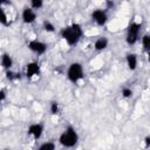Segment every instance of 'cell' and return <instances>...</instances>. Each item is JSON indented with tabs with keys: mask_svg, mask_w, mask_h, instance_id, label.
<instances>
[{
	"mask_svg": "<svg viewBox=\"0 0 150 150\" xmlns=\"http://www.w3.org/2000/svg\"><path fill=\"white\" fill-rule=\"evenodd\" d=\"M146 52H148V61L150 62V49H148Z\"/></svg>",
	"mask_w": 150,
	"mask_h": 150,
	"instance_id": "cell-24",
	"label": "cell"
},
{
	"mask_svg": "<svg viewBox=\"0 0 150 150\" xmlns=\"http://www.w3.org/2000/svg\"><path fill=\"white\" fill-rule=\"evenodd\" d=\"M122 96L124 97V98H129V97H131L132 96V90L130 89V88H123L122 89Z\"/></svg>",
	"mask_w": 150,
	"mask_h": 150,
	"instance_id": "cell-20",
	"label": "cell"
},
{
	"mask_svg": "<svg viewBox=\"0 0 150 150\" xmlns=\"http://www.w3.org/2000/svg\"><path fill=\"white\" fill-rule=\"evenodd\" d=\"M38 150H55V144L53 142H45L39 146Z\"/></svg>",
	"mask_w": 150,
	"mask_h": 150,
	"instance_id": "cell-13",
	"label": "cell"
},
{
	"mask_svg": "<svg viewBox=\"0 0 150 150\" xmlns=\"http://www.w3.org/2000/svg\"><path fill=\"white\" fill-rule=\"evenodd\" d=\"M142 45H143V47H144L145 50L150 49V34L143 35V38H142Z\"/></svg>",
	"mask_w": 150,
	"mask_h": 150,
	"instance_id": "cell-14",
	"label": "cell"
},
{
	"mask_svg": "<svg viewBox=\"0 0 150 150\" xmlns=\"http://www.w3.org/2000/svg\"><path fill=\"white\" fill-rule=\"evenodd\" d=\"M139 30H141V23L138 22H131L128 27L127 30V36H125V41L129 46L135 45L138 41L139 38Z\"/></svg>",
	"mask_w": 150,
	"mask_h": 150,
	"instance_id": "cell-4",
	"label": "cell"
},
{
	"mask_svg": "<svg viewBox=\"0 0 150 150\" xmlns=\"http://www.w3.org/2000/svg\"><path fill=\"white\" fill-rule=\"evenodd\" d=\"M125 61H127V66L130 70H135L137 68V55L134 53H129L125 56Z\"/></svg>",
	"mask_w": 150,
	"mask_h": 150,
	"instance_id": "cell-10",
	"label": "cell"
},
{
	"mask_svg": "<svg viewBox=\"0 0 150 150\" xmlns=\"http://www.w3.org/2000/svg\"><path fill=\"white\" fill-rule=\"evenodd\" d=\"M144 148L145 149L150 148V136H145V138H144Z\"/></svg>",
	"mask_w": 150,
	"mask_h": 150,
	"instance_id": "cell-21",
	"label": "cell"
},
{
	"mask_svg": "<svg viewBox=\"0 0 150 150\" xmlns=\"http://www.w3.org/2000/svg\"><path fill=\"white\" fill-rule=\"evenodd\" d=\"M4 150H9V149H4Z\"/></svg>",
	"mask_w": 150,
	"mask_h": 150,
	"instance_id": "cell-25",
	"label": "cell"
},
{
	"mask_svg": "<svg viewBox=\"0 0 150 150\" xmlns=\"http://www.w3.org/2000/svg\"><path fill=\"white\" fill-rule=\"evenodd\" d=\"M105 5H107L108 8H112V7H114V2H112V1H107Z\"/></svg>",
	"mask_w": 150,
	"mask_h": 150,
	"instance_id": "cell-23",
	"label": "cell"
},
{
	"mask_svg": "<svg viewBox=\"0 0 150 150\" xmlns=\"http://www.w3.org/2000/svg\"><path fill=\"white\" fill-rule=\"evenodd\" d=\"M84 76L83 67L80 62H73L69 64L67 69V77L71 83H77Z\"/></svg>",
	"mask_w": 150,
	"mask_h": 150,
	"instance_id": "cell-3",
	"label": "cell"
},
{
	"mask_svg": "<svg viewBox=\"0 0 150 150\" xmlns=\"http://www.w3.org/2000/svg\"><path fill=\"white\" fill-rule=\"evenodd\" d=\"M1 66L6 71L11 70V68L13 66V59L9 56V54H7V53L2 54V56H1Z\"/></svg>",
	"mask_w": 150,
	"mask_h": 150,
	"instance_id": "cell-11",
	"label": "cell"
},
{
	"mask_svg": "<svg viewBox=\"0 0 150 150\" xmlns=\"http://www.w3.org/2000/svg\"><path fill=\"white\" fill-rule=\"evenodd\" d=\"M0 22L4 25V26H7L8 25V20H7V15L4 11V8H0Z\"/></svg>",
	"mask_w": 150,
	"mask_h": 150,
	"instance_id": "cell-19",
	"label": "cell"
},
{
	"mask_svg": "<svg viewBox=\"0 0 150 150\" xmlns=\"http://www.w3.org/2000/svg\"><path fill=\"white\" fill-rule=\"evenodd\" d=\"M5 98H6V93H5V90L2 89V90L0 91V100L4 102V101H5Z\"/></svg>",
	"mask_w": 150,
	"mask_h": 150,
	"instance_id": "cell-22",
	"label": "cell"
},
{
	"mask_svg": "<svg viewBox=\"0 0 150 150\" xmlns=\"http://www.w3.org/2000/svg\"><path fill=\"white\" fill-rule=\"evenodd\" d=\"M6 77H7L8 80L13 81V80H19V79L21 77V75L18 74V73H14V71H12V70H7V71H6Z\"/></svg>",
	"mask_w": 150,
	"mask_h": 150,
	"instance_id": "cell-15",
	"label": "cell"
},
{
	"mask_svg": "<svg viewBox=\"0 0 150 150\" xmlns=\"http://www.w3.org/2000/svg\"><path fill=\"white\" fill-rule=\"evenodd\" d=\"M43 29H45L46 32H54V30H55V27H54V25H53L50 21L45 20V21H43Z\"/></svg>",
	"mask_w": 150,
	"mask_h": 150,
	"instance_id": "cell-18",
	"label": "cell"
},
{
	"mask_svg": "<svg viewBox=\"0 0 150 150\" xmlns=\"http://www.w3.org/2000/svg\"><path fill=\"white\" fill-rule=\"evenodd\" d=\"M21 18H22V21H23L25 23H33V22L36 20V14H35V12H34L33 8L26 7V8H23V11H22Z\"/></svg>",
	"mask_w": 150,
	"mask_h": 150,
	"instance_id": "cell-8",
	"label": "cell"
},
{
	"mask_svg": "<svg viewBox=\"0 0 150 150\" xmlns=\"http://www.w3.org/2000/svg\"><path fill=\"white\" fill-rule=\"evenodd\" d=\"M108 43H109V41H108V39L107 38H104V36H102V38H98V39H96V41L94 42V48L96 49V50H103V49H105L107 47H108Z\"/></svg>",
	"mask_w": 150,
	"mask_h": 150,
	"instance_id": "cell-12",
	"label": "cell"
},
{
	"mask_svg": "<svg viewBox=\"0 0 150 150\" xmlns=\"http://www.w3.org/2000/svg\"><path fill=\"white\" fill-rule=\"evenodd\" d=\"M60 35L69 46H75L79 42V40L82 38L83 30H82L81 25L74 22L70 26H67V27L62 28L60 30Z\"/></svg>",
	"mask_w": 150,
	"mask_h": 150,
	"instance_id": "cell-1",
	"label": "cell"
},
{
	"mask_svg": "<svg viewBox=\"0 0 150 150\" xmlns=\"http://www.w3.org/2000/svg\"><path fill=\"white\" fill-rule=\"evenodd\" d=\"M77 142H79V135L71 125L67 127L59 137V143L64 148H73L76 145Z\"/></svg>",
	"mask_w": 150,
	"mask_h": 150,
	"instance_id": "cell-2",
	"label": "cell"
},
{
	"mask_svg": "<svg viewBox=\"0 0 150 150\" xmlns=\"http://www.w3.org/2000/svg\"><path fill=\"white\" fill-rule=\"evenodd\" d=\"M27 46L33 53H35L38 55H42L47 50V45L42 41H39V40H32V41L28 42Z\"/></svg>",
	"mask_w": 150,
	"mask_h": 150,
	"instance_id": "cell-5",
	"label": "cell"
},
{
	"mask_svg": "<svg viewBox=\"0 0 150 150\" xmlns=\"http://www.w3.org/2000/svg\"><path fill=\"white\" fill-rule=\"evenodd\" d=\"M40 74V66L38 62H29L26 66V76L28 79H32L35 75Z\"/></svg>",
	"mask_w": 150,
	"mask_h": 150,
	"instance_id": "cell-9",
	"label": "cell"
},
{
	"mask_svg": "<svg viewBox=\"0 0 150 150\" xmlns=\"http://www.w3.org/2000/svg\"><path fill=\"white\" fill-rule=\"evenodd\" d=\"M43 6L42 0H32L30 1V8L33 9H40Z\"/></svg>",
	"mask_w": 150,
	"mask_h": 150,
	"instance_id": "cell-17",
	"label": "cell"
},
{
	"mask_svg": "<svg viewBox=\"0 0 150 150\" xmlns=\"http://www.w3.org/2000/svg\"><path fill=\"white\" fill-rule=\"evenodd\" d=\"M49 110H50V114H52V115H56V114H59V111H60L59 103H57L56 101H53V102L50 103V108H49Z\"/></svg>",
	"mask_w": 150,
	"mask_h": 150,
	"instance_id": "cell-16",
	"label": "cell"
},
{
	"mask_svg": "<svg viewBox=\"0 0 150 150\" xmlns=\"http://www.w3.org/2000/svg\"><path fill=\"white\" fill-rule=\"evenodd\" d=\"M91 19H93V21H95L96 25L104 26L107 23L108 15H107L105 11H103V9H95L91 13Z\"/></svg>",
	"mask_w": 150,
	"mask_h": 150,
	"instance_id": "cell-6",
	"label": "cell"
},
{
	"mask_svg": "<svg viewBox=\"0 0 150 150\" xmlns=\"http://www.w3.org/2000/svg\"><path fill=\"white\" fill-rule=\"evenodd\" d=\"M27 132H28L29 135H32L34 139L38 141V139L42 136V134H43V125H42L41 123H33V124H30V125L28 127Z\"/></svg>",
	"mask_w": 150,
	"mask_h": 150,
	"instance_id": "cell-7",
	"label": "cell"
}]
</instances>
